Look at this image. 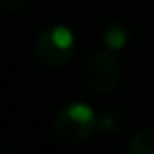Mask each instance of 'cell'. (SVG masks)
<instances>
[{
  "label": "cell",
  "instance_id": "3",
  "mask_svg": "<svg viewBox=\"0 0 154 154\" xmlns=\"http://www.w3.org/2000/svg\"><path fill=\"white\" fill-rule=\"evenodd\" d=\"M82 78H84V84L92 92L107 94L119 84L121 68L117 64V60L111 57V53L96 51L84 60Z\"/></svg>",
  "mask_w": 154,
  "mask_h": 154
},
{
  "label": "cell",
  "instance_id": "1",
  "mask_svg": "<svg viewBox=\"0 0 154 154\" xmlns=\"http://www.w3.org/2000/svg\"><path fill=\"white\" fill-rule=\"evenodd\" d=\"M98 117L88 103H68L55 117V135L59 140L76 144L86 140L96 131Z\"/></svg>",
  "mask_w": 154,
  "mask_h": 154
},
{
  "label": "cell",
  "instance_id": "4",
  "mask_svg": "<svg viewBox=\"0 0 154 154\" xmlns=\"http://www.w3.org/2000/svg\"><path fill=\"white\" fill-rule=\"evenodd\" d=\"M129 37H131L129 27L125 26V23H121V22L109 23V26L105 27V31H103V43H105V47H107L109 51H121L129 43Z\"/></svg>",
  "mask_w": 154,
  "mask_h": 154
},
{
  "label": "cell",
  "instance_id": "2",
  "mask_svg": "<svg viewBox=\"0 0 154 154\" xmlns=\"http://www.w3.org/2000/svg\"><path fill=\"white\" fill-rule=\"evenodd\" d=\"M35 55L43 64L63 66L74 55V35L66 26L45 27L35 39Z\"/></svg>",
  "mask_w": 154,
  "mask_h": 154
},
{
  "label": "cell",
  "instance_id": "5",
  "mask_svg": "<svg viewBox=\"0 0 154 154\" xmlns=\"http://www.w3.org/2000/svg\"><path fill=\"white\" fill-rule=\"evenodd\" d=\"M131 154H154V129L140 131L129 144Z\"/></svg>",
  "mask_w": 154,
  "mask_h": 154
},
{
  "label": "cell",
  "instance_id": "6",
  "mask_svg": "<svg viewBox=\"0 0 154 154\" xmlns=\"http://www.w3.org/2000/svg\"><path fill=\"white\" fill-rule=\"evenodd\" d=\"M98 125L103 129V131H117V129L121 127V119H119V115L117 113H105V115H102L98 119Z\"/></svg>",
  "mask_w": 154,
  "mask_h": 154
}]
</instances>
